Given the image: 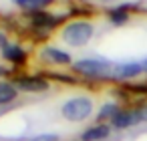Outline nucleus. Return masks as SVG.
Masks as SVG:
<instances>
[{"instance_id":"f257e3e1","label":"nucleus","mask_w":147,"mask_h":141,"mask_svg":"<svg viewBox=\"0 0 147 141\" xmlns=\"http://www.w3.org/2000/svg\"><path fill=\"white\" fill-rule=\"evenodd\" d=\"M91 113H93V101L89 97H73V99L65 101L61 107V115L71 123L85 121L91 117Z\"/></svg>"},{"instance_id":"f03ea898","label":"nucleus","mask_w":147,"mask_h":141,"mask_svg":"<svg viewBox=\"0 0 147 141\" xmlns=\"http://www.w3.org/2000/svg\"><path fill=\"white\" fill-rule=\"evenodd\" d=\"M93 32H95V28H93L91 22L77 20V22L67 24V26L63 28L61 36H63V40H65L67 45H71V47H83V45H87V43L93 38Z\"/></svg>"},{"instance_id":"7ed1b4c3","label":"nucleus","mask_w":147,"mask_h":141,"mask_svg":"<svg viewBox=\"0 0 147 141\" xmlns=\"http://www.w3.org/2000/svg\"><path fill=\"white\" fill-rule=\"evenodd\" d=\"M73 69H75V73L89 77V79H107L113 75L111 63L101 61V59H81L73 65Z\"/></svg>"},{"instance_id":"20e7f679","label":"nucleus","mask_w":147,"mask_h":141,"mask_svg":"<svg viewBox=\"0 0 147 141\" xmlns=\"http://www.w3.org/2000/svg\"><path fill=\"white\" fill-rule=\"evenodd\" d=\"M14 87L26 93H40L49 89V81L40 79V77H18L14 81Z\"/></svg>"},{"instance_id":"39448f33","label":"nucleus","mask_w":147,"mask_h":141,"mask_svg":"<svg viewBox=\"0 0 147 141\" xmlns=\"http://www.w3.org/2000/svg\"><path fill=\"white\" fill-rule=\"evenodd\" d=\"M139 121H141V119H139L137 109H125V111H119V115L111 121V125L117 127V129H127V127L137 125Z\"/></svg>"},{"instance_id":"423d86ee","label":"nucleus","mask_w":147,"mask_h":141,"mask_svg":"<svg viewBox=\"0 0 147 141\" xmlns=\"http://www.w3.org/2000/svg\"><path fill=\"white\" fill-rule=\"evenodd\" d=\"M30 20H32L34 26L47 30V28L57 26L63 18H61V16H55V14H51V12H45V10H38V12H30Z\"/></svg>"},{"instance_id":"0eeeda50","label":"nucleus","mask_w":147,"mask_h":141,"mask_svg":"<svg viewBox=\"0 0 147 141\" xmlns=\"http://www.w3.org/2000/svg\"><path fill=\"white\" fill-rule=\"evenodd\" d=\"M143 73V65L141 63H125L119 67H113V79H133L137 75Z\"/></svg>"},{"instance_id":"6e6552de","label":"nucleus","mask_w":147,"mask_h":141,"mask_svg":"<svg viewBox=\"0 0 147 141\" xmlns=\"http://www.w3.org/2000/svg\"><path fill=\"white\" fill-rule=\"evenodd\" d=\"M111 135V127L105 125V123H99V125H93L89 129L83 131L81 135V141H103Z\"/></svg>"},{"instance_id":"1a4fd4ad","label":"nucleus","mask_w":147,"mask_h":141,"mask_svg":"<svg viewBox=\"0 0 147 141\" xmlns=\"http://www.w3.org/2000/svg\"><path fill=\"white\" fill-rule=\"evenodd\" d=\"M42 59L49 61V63H53V65H69L71 63V55L65 53V51H61V49H57V47L42 49Z\"/></svg>"},{"instance_id":"9d476101","label":"nucleus","mask_w":147,"mask_h":141,"mask_svg":"<svg viewBox=\"0 0 147 141\" xmlns=\"http://www.w3.org/2000/svg\"><path fill=\"white\" fill-rule=\"evenodd\" d=\"M18 95V89L12 85V83H4L0 81V105H8L16 99Z\"/></svg>"},{"instance_id":"9b49d317","label":"nucleus","mask_w":147,"mask_h":141,"mask_svg":"<svg viewBox=\"0 0 147 141\" xmlns=\"http://www.w3.org/2000/svg\"><path fill=\"white\" fill-rule=\"evenodd\" d=\"M2 55H4L6 61H10V63H14V65H20V63L26 59V53H24L20 47H16V45H8L6 49H2Z\"/></svg>"},{"instance_id":"f8f14e48","label":"nucleus","mask_w":147,"mask_h":141,"mask_svg":"<svg viewBox=\"0 0 147 141\" xmlns=\"http://www.w3.org/2000/svg\"><path fill=\"white\" fill-rule=\"evenodd\" d=\"M49 2H53V0H16V4L24 10H30V12H38L42 10Z\"/></svg>"},{"instance_id":"ddd939ff","label":"nucleus","mask_w":147,"mask_h":141,"mask_svg":"<svg viewBox=\"0 0 147 141\" xmlns=\"http://www.w3.org/2000/svg\"><path fill=\"white\" fill-rule=\"evenodd\" d=\"M117 115H119V107H117L115 103H105V105L101 107V111H99V117H97V119H99V121H107V119H111V121H113Z\"/></svg>"},{"instance_id":"4468645a","label":"nucleus","mask_w":147,"mask_h":141,"mask_svg":"<svg viewBox=\"0 0 147 141\" xmlns=\"http://www.w3.org/2000/svg\"><path fill=\"white\" fill-rule=\"evenodd\" d=\"M109 20L113 24H125L129 20V14H127V8L125 6H119V8H113L109 10Z\"/></svg>"},{"instance_id":"2eb2a0df","label":"nucleus","mask_w":147,"mask_h":141,"mask_svg":"<svg viewBox=\"0 0 147 141\" xmlns=\"http://www.w3.org/2000/svg\"><path fill=\"white\" fill-rule=\"evenodd\" d=\"M28 141H61V137L57 133H38V135L30 137Z\"/></svg>"},{"instance_id":"dca6fc26","label":"nucleus","mask_w":147,"mask_h":141,"mask_svg":"<svg viewBox=\"0 0 147 141\" xmlns=\"http://www.w3.org/2000/svg\"><path fill=\"white\" fill-rule=\"evenodd\" d=\"M137 113H139V119H141V121H147V103L139 105V107H137Z\"/></svg>"},{"instance_id":"f3484780","label":"nucleus","mask_w":147,"mask_h":141,"mask_svg":"<svg viewBox=\"0 0 147 141\" xmlns=\"http://www.w3.org/2000/svg\"><path fill=\"white\" fill-rule=\"evenodd\" d=\"M0 47H2V49H6L8 45H6V38H4V34L2 32H0Z\"/></svg>"},{"instance_id":"a211bd4d","label":"nucleus","mask_w":147,"mask_h":141,"mask_svg":"<svg viewBox=\"0 0 147 141\" xmlns=\"http://www.w3.org/2000/svg\"><path fill=\"white\" fill-rule=\"evenodd\" d=\"M141 65H143V71H145V73H147V59H145V61H143V63H141Z\"/></svg>"},{"instance_id":"6ab92c4d","label":"nucleus","mask_w":147,"mask_h":141,"mask_svg":"<svg viewBox=\"0 0 147 141\" xmlns=\"http://www.w3.org/2000/svg\"><path fill=\"white\" fill-rule=\"evenodd\" d=\"M4 73H6V69H2V67H0V77H2Z\"/></svg>"},{"instance_id":"aec40b11","label":"nucleus","mask_w":147,"mask_h":141,"mask_svg":"<svg viewBox=\"0 0 147 141\" xmlns=\"http://www.w3.org/2000/svg\"><path fill=\"white\" fill-rule=\"evenodd\" d=\"M101 2H115V0H101Z\"/></svg>"}]
</instances>
